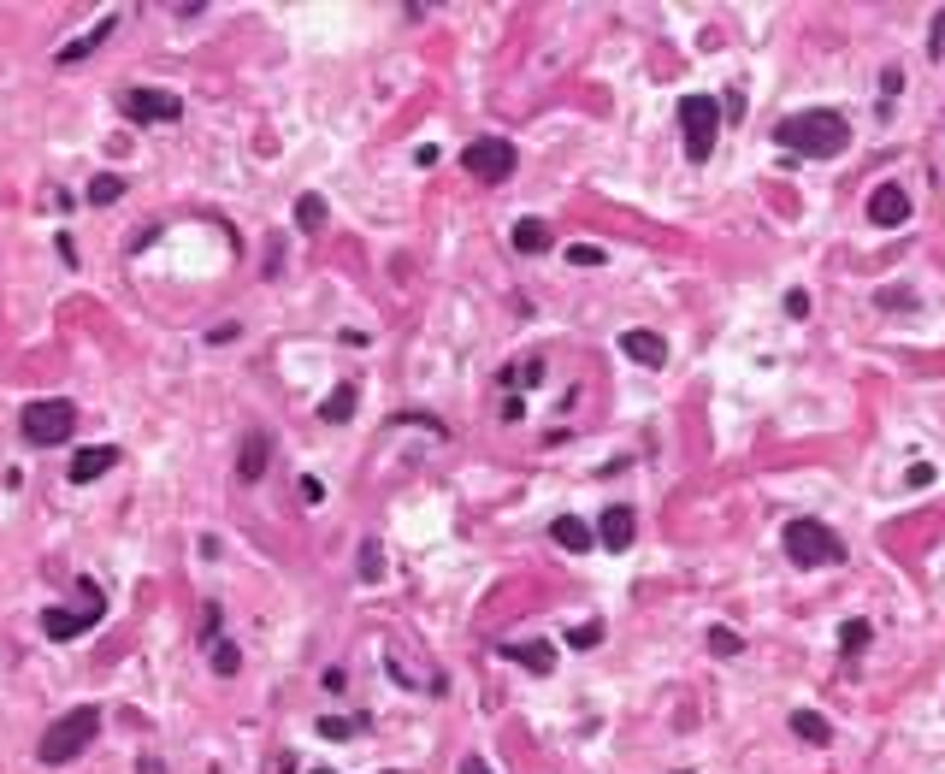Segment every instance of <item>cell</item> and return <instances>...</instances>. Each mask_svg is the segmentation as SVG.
I'll use <instances>...</instances> for the list:
<instances>
[{"instance_id": "cell-21", "label": "cell", "mask_w": 945, "mask_h": 774, "mask_svg": "<svg viewBox=\"0 0 945 774\" xmlns=\"http://www.w3.org/2000/svg\"><path fill=\"white\" fill-rule=\"evenodd\" d=\"M296 225H302V231H319V225H325V201H319V195H302V201H296Z\"/></svg>"}, {"instance_id": "cell-20", "label": "cell", "mask_w": 945, "mask_h": 774, "mask_svg": "<svg viewBox=\"0 0 945 774\" xmlns=\"http://www.w3.org/2000/svg\"><path fill=\"white\" fill-rule=\"evenodd\" d=\"M119 195H125V178H113V172H101V178L89 184V201H95V207H107V201H119Z\"/></svg>"}, {"instance_id": "cell-33", "label": "cell", "mask_w": 945, "mask_h": 774, "mask_svg": "<svg viewBox=\"0 0 945 774\" xmlns=\"http://www.w3.org/2000/svg\"><path fill=\"white\" fill-rule=\"evenodd\" d=\"M314 774H331V769H314Z\"/></svg>"}, {"instance_id": "cell-5", "label": "cell", "mask_w": 945, "mask_h": 774, "mask_svg": "<svg viewBox=\"0 0 945 774\" xmlns=\"http://www.w3.org/2000/svg\"><path fill=\"white\" fill-rule=\"evenodd\" d=\"M101 615H107V597H101V585H95V580H77V603H71V609H48V615H42V633H48V639H77V633H89Z\"/></svg>"}, {"instance_id": "cell-27", "label": "cell", "mask_w": 945, "mask_h": 774, "mask_svg": "<svg viewBox=\"0 0 945 774\" xmlns=\"http://www.w3.org/2000/svg\"><path fill=\"white\" fill-rule=\"evenodd\" d=\"M567 260H573V266H603V249H597V243H573Z\"/></svg>"}, {"instance_id": "cell-19", "label": "cell", "mask_w": 945, "mask_h": 774, "mask_svg": "<svg viewBox=\"0 0 945 774\" xmlns=\"http://www.w3.org/2000/svg\"><path fill=\"white\" fill-rule=\"evenodd\" d=\"M349 414H355V385H337L325 402H319V420H331V426H337V420H349Z\"/></svg>"}, {"instance_id": "cell-7", "label": "cell", "mask_w": 945, "mask_h": 774, "mask_svg": "<svg viewBox=\"0 0 945 774\" xmlns=\"http://www.w3.org/2000/svg\"><path fill=\"white\" fill-rule=\"evenodd\" d=\"M680 130H686V154L692 160H709L715 136H721V101L715 95H686L680 101Z\"/></svg>"}, {"instance_id": "cell-2", "label": "cell", "mask_w": 945, "mask_h": 774, "mask_svg": "<svg viewBox=\"0 0 945 774\" xmlns=\"http://www.w3.org/2000/svg\"><path fill=\"white\" fill-rule=\"evenodd\" d=\"M95 733H101V710H95V704H77V710H65L60 721L42 733L36 757H42V763H71V757H83V751L95 745Z\"/></svg>"}, {"instance_id": "cell-14", "label": "cell", "mask_w": 945, "mask_h": 774, "mask_svg": "<svg viewBox=\"0 0 945 774\" xmlns=\"http://www.w3.org/2000/svg\"><path fill=\"white\" fill-rule=\"evenodd\" d=\"M113 24H119V18H101V24H95L89 36H77L71 48H60V65H77V60H83V54H95V48H101V42L113 36Z\"/></svg>"}, {"instance_id": "cell-18", "label": "cell", "mask_w": 945, "mask_h": 774, "mask_svg": "<svg viewBox=\"0 0 945 774\" xmlns=\"http://www.w3.org/2000/svg\"><path fill=\"white\" fill-rule=\"evenodd\" d=\"M503 656H514V662L532 668V674H550V668H556V650L550 645H514V650H503Z\"/></svg>"}, {"instance_id": "cell-22", "label": "cell", "mask_w": 945, "mask_h": 774, "mask_svg": "<svg viewBox=\"0 0 945 774\" xmlns=\"http://www.w3.org/2000/svg\"><path fill=\"white\" fill-rule=\"evenodd\" d=\"M567 645H573V650L603 645V621H585V627H573V633H567Z\"/></svg>"}, {"instance_id": "cell-30", "label": "cell", "mask_w": 945, "mask_h": 774, "mask_svg": "<svg viewBox=\"0 0 945 774\" xmlns=\"http://www.w3.org/2000/svg\"><path fill=\"white\" fill-rule=\"evenodd\" d=\"M786 314H798V320H804V314H810V296H804V290H792V296H786Z\"/></svg>"}, {"instance_id": "cell-29", "label": "cell", "mask_w": 945, "mask_h": 774, "mask_svg": "<svg viewBox=\"0 0 945 774\" xmlns=\"http://www.w3.org/2000/svg\"><path fill=\"white\" fill-rule=\"evenodd\" d=\"M910 302H916L910 290H881V308H910Z\"/></svg>"}, {"instance_id": "cell-9", "label": "cell", "mask_w": 945, "mask_h": 774, "mask_svg": "<svg viewBox=\"0 0 945 774\" xmlns=\"http://www.w3.org/2000/svg\"><path fill=\"white\" fill-rule=\"evenodd\" d=\"M869 219H875L881 231H898V225L910 219V195L898 190V184H881V190L869 195Z\"/></svg>"}, {"instance_id": "cell-4", "label": "cell", "mask_w": 945, "mask_h": 774, "mask_svg": "<svg viewBox=\"0 0 945 774\" xmlns=\"http://www.w3.org/2000/svg\"><path fill=\"white\" fill-rule=\"evenodd\" d=\"M18 432H24V444H36V450H54L65 444L71 432H77V408L60 402V396H48V402H24V414H18Z\"/></svg>"}, {"instance_id": "cell-8", "label": "cell", "mask_w": 945, "mask_h": 774, "mask_svg": "<svg viewBox=\"0 0 945 774\" xmlns=\"http://www.w3.org/2000/svg\"><path fill=\"white\" fill-rule=\"evenodd\" d=\"M119 107L136 125H172V119H184V101L172 89H142V83H130L125 95H119Z\"/></svg>"}, {"instance_id": "cell-16", "label": "cell", "mask_w": 945, "mask_h": 774, "mask_svg": "<svg viewBox=\"0 0 945 774\" xmlns=\"http://www.w3.org/2000/svg\"><path fill=\"white\" fill-rule=\"evenodd\" d=\"M514 249H520V255H544V249H550V225H544V219H520V225H514Z\"/></svg>"}, {"instance_id": "cell-3", "label": "cell", "mask_w": 945, "mask_h": 774, "mask_svg": "<svg viewBox=\"0 0 945 774\" xmlns=\"http://www.w3.org/2000/svg\"><path fill=\"white\" fill-rule=\"evenodd\" d=\"M786 556L798 568H833V562H845V544L816 515H798V520H786Z\"/></svg>"}, {"instance_id": "cell-11", "label": "cell", "mask_w": 945, "mask_h": 774, "mask_svg": "<svg viewBox=\"0 0 945 774\" xmlns=\"http://www.w3.org/2000/svg\"><path fill=\"white\" fill-rule=\"evenodd\" d=\"M107 467H119V450L95 444V450H77V455H71V467H65V473H71V485H95Z\"/></svg>"}, {"instance_id": "cell-10", "label": "cell", "mask_w": 945, "mask_h": 774, "mask_svg": "<svg viewBox=\"0 0 945 774\" xmlns=\"http://www.w3.org/2000/svg\"><path fill=\"white\" fill-rule=\"evenodd\" d=\"M597 538H603V550H627L632 538H638V520H632V509H603L597 515Z\"/></svg>"}, {"instance_id": "cell-6", "label": "cell", "mask_w": 945, "mask_h": 774, "mask_svg": "<svg viewBox=\"0 0 945 774\" xmlns=\"http://www.w3.org/2000/svg\"><path fill=\"white\" fill-rule=\"evenodd\" d=\"M461 166H467V178H479V184H503V178H514L520 154H514L508 136H479V142L461 148Z\"/></svg>"}, {"instance_id": "cell-17", "label": "cell", "mask_w": 945, "mask_h": 774, "mask_svg": "<svg viewBox=\"0 0 945 774\" xmlns=\"http://www.w3.org/2000/svg\"><path fill=\"white\" fill-rule=\"evenodd\" d=\"M792 733H798L804 745H833V727H827L816 710H792Z\"/></svg>"}, {"instance_id": "cell-1", "label": "cell", "mask_w": 945, "mask_h": 774, "mask_svg": "<svg viewBox=\"0 0 945 774\" xmlns=\"http://www.w3.org/2000/svg\"><path fill=\"white\" fill-rule=\"evenodd\" d=\"M774 136H780V148H792V154H804V160H833V154H845L851 125H845L839 113H827V107H810V113L780 119Z\"/></svg>"}, {"instance_id": "cell-32", "label": "cell", "mask_w": 945, "mask_h": 774, "mask_svg": "<svg viewBox=\"0 0 945 774\" xmlns=\"http://www.w3.org/2000/svg\"><path fill=\"white\" fill-rule=\"evenodd\" d=\"M461 774H491V763L485 757H461Z\"/></svg>"}, {"instance_id": "cell-24", "label": "cell", "mask_w": 945, "mask_h": 774, "mask_svg": "<svg viewBox=\"0 0 945 774\" xmlns=\"http://www.w3.org/2000/svg\"><path fill=\"white\" fill-rule=\"evenodd\" d=\"M709 650H715V656H739V633H733V627H715V633H709Z\"/></svg>"}, {"instance_id": "cell-12", "label": "cell", "mask_w": 945, "mask_h": 774, "mask_svg": "<svg viewBox=\"0 0 945 774\" xmlns=\"http://www.w3.org/2000/svg\"><path fill=\"white\" fill-rule=\"evenodd\" d=\"M550 538H556L562 550H573V556H585V550L597 544V532H591L579 515H556V520H550Z\"/></svg>"}, {"instance_id": "cell-26", "label": "cell", "mask_w": 945, "mask_h": 774, "mask_svg": "<svg viewBox=\"0 0 945 774\" xmlns=\"http://www.w3.org/2000/svg\"><path fill=\"white\" fill-rule=\"evenodd\" d=\"M213 668H219V674H237V668H243L237 645H213Z\"/></svg>"}, {"instance_id": "cell-25", "label": "cell", "mask_w": 945, "mask_h": 774, "mask_svg": "<svg viewBox=\"0 0 945 774\" xmlns=\"http://www.w3.org/2000/svg\"><path fill=\"white\" fill-rule=\"evenodd\" d=\"M355 733V721H343V715H319V739H349Z\"/></svg>"}, {"instance_id": "cell-15", "label": "cell", "mask_w": 945, "mask_h": 774, "mask_svg": "<svg viewBox=\"0 0 945 774\" xmlns=\"http://www.w3.org/2000/svg\"><path fill=\"white\" fill-rule=\"evenodd\" d=\"M266 455H272V438L254 432L249 444H243V455H237V473H243V479H260V473H266Z\"/></svg>"}, {"instance_id": "cell-13", "label": "cell", "mask_w": 945, "mask_h": 774, "mask_svg": "<svg viewBox=\"0 0 945 774\" xmlns=\"http://www.w3.org/2000/svg\"><path fill=\"white\" fill-rule=\"evenodd\" d=\"M621 349H627L638 367H662V361H668V343H662L656 331H627V337H621Z\"/></svg>"}, {"instance_id": "cell-23", "label": "cell", "mask_w": 945, "mask_h": 774, "mask_svg": "<svg viewBox=\"0 0 945 774\" xmlns=\"http://www.w3.org/2000/svg\"><path fill=\"white\" fill-rule=\"evenodd\" d=\"M839 645H845V656H857V650L869 645V621H845V633H839Z\"/></svg>"}, {"instance_id": "cell-28", "label": "cell", "mask_w": 945, "mask_h": 774, "mask_svg": "<svg viewBox=\"0 0 945 774\" xmlns=\"http://www.w3.org/2000/svg\"><path fill=\"white\" fill-rule=\"evenodd\" d=\"M384 562H378V544H361V580H378Z\"/></svg>"}, {"instance_id": "cell-31", "label": "cell", "mask_w": 945, "mask_h": 774, "mask_svg": "<svg viewBox=\"0 0 945 774\" xmlns=\"http://www.w3.org/2000/svg\"><path fill=\"white\" fill-rule=\"evenodd\" d=\"M928 54H945V6H940V18H934V42H928Z\"/></svg>"}]
</instances>
